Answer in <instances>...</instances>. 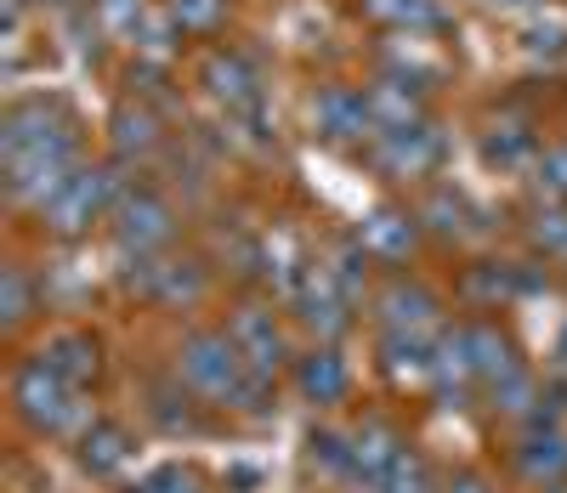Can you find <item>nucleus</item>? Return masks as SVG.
Wrapping results in <instances>:
<instances>
[{"mask_svg": "<svg viewBox=\"0 0 567 493\" xmlns=\"http://www.w3.org/2000/svg\"><path fill=\"white\" fill-rule=\"evenodd\" d=\"M131 460H136V436H131V425L114 420V414H97V420L80 431V442H74V465H80L91 482L120 476Z\"/></svg>", "mask_w": 567, "mask_h": 493, "instance_id": "obj_17", "label": "nucleus"}, {"mask_svg": "<svg viewBox=\"0 0 567 493\" xmlns=\"http://www.w3.org/2000/svg\"><path fill=\"white\" fill-rule=\"evenodd\" d=\"M369 312H374V323L392 329V335H437V329L449 323V318H443V295L425 284V278L403 273V267L374 284Z\"/></svg>", "mask_w": 567, "mask_h": 493, "instance_id": "obj_8", "label": "nucleus"}, {"mask_svg": "<svg viewBox=\"0 0 567 493\" xmlns=\"http://www.w3.org/2000/svg\"><path fill=\"white\" fill-rule=\"evenodd\" d=\"M352 312H358V301L323 273V261H312L307 278L290 289V318H296V329L312 335V347H336L352 329Z\"/></svg>", "mask_w": 567, "mask_h": 493, "instance_id": "obj_9", "label": "nucleus"}, {"mask_svg": "<svg viewBox=\"0 0 567 493\" xmlns=\"http://www.w3.org/2000/svg\"><path fill=\"white\" fill-rule=\"evenodd\" d=\"M534 193L550 205H567V142H550L539 147V160H534Z\"/></svg>", "mask_w": 567, "mask_h": 493, "instance_id": "obj_34", "label": "nucleus"}, {"mask_svg": "<svg viewBox=\"0 0 567 493\" xmlns=\"http://www.w3.org/2000/svg\"><path fill=\"white\" fill-rule=\"evenodd\" d=\"M511 471L523 476L534 493L567 482V420H534V425H516L511 442Z\"/></svg>", "mask_w": 567, "mask_h": 493, "instance_id": "obj_12", "label": "nucleus"}, {"mask_svg": "<svg viewBox=\"0 0 567 493\" xmlns=\"http://www.w3.org/2000/svg\"><path fill=\"white\" fill-rule=\"evenodd\" d=\"M74 171H80L74 114L58 96L12 103L7 120H0V176H7V199L23 205V210H40Z\"/></svg>", "mask_w": 567, "mask_h": 493, "instance_id": "obj_1", "label": "nucleus"}, {"mask_svg": "<svg viewBox=\"0 0 567 493\" xmlns=\"http://www.w3.org/2000/svg\"><path fill=\"white\" fill-rule=\"evenodd\" d=\"M307 465H318L329 482H352V431L312 425L307 431Z\"/></svg>", "mask_w": 567, "mask_h": 493, "instance_id": "obj_28", "label": "nucleus"}, {"mask_svg": "<svg viewBox=\"0 0 567 493\" xmlns=\"http://www.w3.org/2000/svg\"><path fill=\"white\" fill-rule=\"evenodd\" d=\"M460 335H465V352H471V369H477L483 386H494L499 374L523 369V352L499 318H460Z\"/></svg>", "mask_w": 567, "mask_h": 493, "instance_id": "obj_22", "label": "nucleus"}, {"mask_svg": "<svg viewBox=\"0 0 567 493\" xmlns=\"http://www.w3.org/2000/svg\"><path fill=\"white\" fill-rule=\"evenodd\" d=\"M432 340L437 335H392L381 329V340H374V352H381V369L398 380V386H425L432 380Z\"/></svg>", "mask_w": 567, "mask_h": 493, "instance_id": "obj_26", "label": "nucleus"}, {"mask_svg": "<svg viewBox=\"0 0 567 493\" xmlns=\"http://www.w3.org/2000/svg\"><path fill=\"white\" fill-rule=\"evenodd\" d=\"M40 7H63V0H40Z\"/></svg>", "mask_w": 567, "mask_h": 493, "instance_id": "obj_40", "label": "nucleus"}, {"mask_svg": "<svg viewBox=\"0 0 567 493\" xmlns=\"http://www.w3.org/2000/svg\"><path fill=\"white\" fill-rule=\"evenodd\" d=\"M125 295H136L142 307L159 312H187L210 295V261L194 250H165V256H142L120 273Z\"/></svg>", "mask_w": 567, "mask_h": 493, "instance_id": "obj_5", "label": "nucleus"}, {"mask_svg": "<svg viewBox=\"0 0 567 493\" xmlns=\"http://www.w3.org/2000/svg\"><path fill=\"white\" fill-rule=\"evenodd\" d=\"M363 18L381 23L398 40H425L443 29V7L437 0H363Z\"/></svg>", "mask_w": 567, "mask_h": 493, "instance_id": "obj_24", "label": "nucleus"}, {"mask_svg": "<svg viewBox=\"0 0 567 493\" xmlns=\"http://www.w3.org/2000/svg\"><path fill=\"white\" fill-rule=\"evenodd\" d=\"M165 18L176 34H216L227 23V0H165Z\"/></svg>", "mask_w": 567, "mask_h": 493, "instance_id": "obj_32", "label": "nucleus"}, {"mask_svg": "<svg viewBox=\"0 0 567 493\" xmlns=\"http://www.w3.org/2000/svg\"><path fill=\"white\" fill-rule=\"evenodd\" d=\"M290 391L307 409H341L352 398V363L341 358V347H307L290 363Z\"/></svg>", "mask_w": 567, "mask_h": 493, "instance_id": "obj_14", "label": "nucleus"}, {"mask_svg": "<svg viewBox=\"0 0 567 493\" xmlns=\"http://www.w3.org/2000/svg\"><path fill=\"white\" fill-rule=\"evenodd\" d=\"M414 216H420L425 233H437L449 244H465V238L483 233V210L471 205L454 182H432V187H425L420 199H414Z\"/></svg>", "mask_w": 567, "mask_h": 493, "instance_id": "obj_20", "label": "nucleus"}, {"mask_svg": "<svg viewBox=\"0 0 567 493\" xmlns=\"http://www.w3.org/2000/svg\"><path fill=\"white\" fill-rule=\"evenodd\" d=\"M545 398H550V380H539L528 363L511 369V374H499L494 386H483L488 414L505 420V425H534V420H545Z\"/></svg>", "mask_w": 567, "mask_h": 493, "instance_id": "obj_21", "label": "nucleus"}, {"mask_svg": "<svg viewBox=\"0 0 567 493\" xmlns=\"http://www.w3.org/2000/svg\"><path fill=\"white\" fill-rule=\"evenodd\" d=\"M131 493H210V476L194 465V460H165L142 476Z\"/></svg>", "mask_w": 567, "mask_h": 493, "instance_id": "obj_31", "label": "nucleus"}, {"mask_svg": "<svg viewBox=\"0 0 567 493\" xmlns=\"http://www.w3.org/2000/svg\"><path fill=\"white\" fill-rule=\"evenodd\" d=\"M7 403L23 420V431L52 436V442H80V431L97 420V409L85 403V391H74L58 369H45L34 352L18 358V369L7 380Z\"/></svg>", "mask_w": 567, "mask_h": 493, "instance_id": "obj_2", "label": "nucleus"}, {"mask_svg": "<svg viewBox=\"0 0 567 493\" xmlns=\"http://www.w3.org/2000/svg\"><path fill=\"white\" fill-rule=\"evenodd\" d=\"M142 409H148V420H154L159 431H171V436H176V431H194V425H199V420H194V409H205V403H199L194 391H187V386L171 374V386H154Z\"/></svg>", "mask_w": 567, "mask_h": 493, "instance_id": "obj_29", "label": "nucleus"}, {"mask_svg": "<svg viewBox=\"0 0 567 493\" xmlns=\"http://www.w3.org/2000/svg\"><path fill=\"white\" fill-rule=\"evenodd\" d=\"M483 160H488V165H505V171H511V165H528V171H534L539 142H534L523 125H505V131H494V136L483 142Z\"/></svg>", "mask_w": 567, "mask_h": 493, "instance_id": "obj_33", "label": "nucleus"}, {"mask_svg": "<svg viewBox=\"0 0 567 493\" xmlns=\"http://www.w3.org/2000/svg\"><path fill=\"white\" fill-rule=\"evenodd\" d=\"M199 85L205 96L227 114V120H250L261 114V74L245 52H227V45H216V52L199 58Z\"/></svg>", "mask_w": 567, "mask_h": 493, "instance_id": "obj_11", "label": "nucleus"}, {"mask_svg": "<svg viewBox=\"0 0 567 493\" xmlns=\"http://www.w3.org/2000/svg\"><path fill=\"white\" fill-rule=\"evenodd\" d=\"M40 307H45V289L34 284V273H29L23 261L0 267V329H7V335L29 329V323L40 318Z\"/></svg>", "mask_w": 567, "mask_h": 493, "instance_id": "obj_27", "label": "nucleus"}, {"mask_svg": "<svg viewBox=\"0 0 567 493\" xmlns=\"http://www.w3.org/2000/svg\"><path fill=\"white\" fill-rule=\"evenodd\" d=\"M420 238H425V227H420V216L409 210V205H374L363 222H358V244L381 261V267H403L414 250H420Z\"/></svg>", "mask_w": 567, "mask_h": 493, "instance_id": "obj_16", "label": "nucleus"}, {"mask_svg": "<svg viewBox=\"0 0 567 493\" xmlns=\"http://www.w3.org/2000/svg\"><path fill=\"white\" fill-rule=\"evenodd\" d=\"M550 358H556V374L567 380V323H561V335H556V352H550Z\"/></svg>", "mask_w": 567, "mask_h": 493, "instance_id": "obj_36", "label": "nucleus"}, {"mask_svg": "<svg viewBox=\"0 0 567 493\" xmlns=\"http://www.w3.org/2000/svg\"><path fill=\"white\" fill-rule=\"evenodd\" d=\"M312 136L329 147H352V142H374V120H369V96L358 85H323L312 96Z\"/></svg>", "mask_w": 567, "mask_h": 493, "instance_id": "obj_13", "label": "nucleus"}, {"mask_svg": "<svg viewBox=\"0 0 567 493\" xmlns=\"http://www.w3.org/2000/svg\"><path fill=\"white\" fill-rule=\"evenodd\" d=\"M159 23H165V12H159V18H148V29H154V34H159ZM142 52H148V58H165V45H159V40H142Z\"/></svg>", "mask_w": 567, "mask_h": 493, "instance_id": "obj_37", "label": "nucleus"}, {"mask_svg": "<svg viewBox=\"0 0 567 493\" xmlns=\"http://www.w3.org/2000/svg\"><path fill=\"white\" fill-rule=\"evenodd\" d=\"M443 165V131L432 120H420L409 131H381L369 142V171L381 182H425Z\"/></svg>", "mask_w": 567, "mask_h": 493, "instance_id": "obj_10", "label": "nucleus"}, {"mask_svg": "<svg viewBox=\"0 0 567 493\" xmlns=\"http://www.w3.org/2000/svg\"><path fill=\"white\" fill-rule=\"evenodd\" d=\"M443 487V476H437V465L425 460L420 449H403L398 454V465L374 482V487H363V493H437Z\"/></svg>", "mask_w": 567, "mask_h": 493, "instance_id": "obj_30", "label": "nucleus"}, {"mask_svg": "<svg viewBox=\"0 0 567 493\" xmlns=\"http://www.w3.org/2000/svg\"><path fill=\"white\" fill-rule=\"evenodd\" d=\"M221 329L233 335V347L245 352L250 374H261V380L290 374V363L301 358V352H296V340H290V323H284L267 301H239V307L227 312Z\"/></svg>", "mask_w": 567, "mask_h": 493, "instance_id": "obj_7", "label": "nucleus"}, {"mask_svg": "<svg viewBox=\"0 0 567 493\" xmlns=\"http://www.w3.org/2000/svg\"><path fill=\"white\" fill-rule=\"evenodd\" d=\"M437 493H499V487H494L483 471H471V465H465V471H449Z\"/></svg>", "mask_w": 567, "mask_h": 493, "instance_id": "obj_35", "label": "nucleus"}, {"mask_svg": "<svg viewBox=\"0 0 567 493\" xmlns=\"http://www.w3.org/2000/svg\"><path fill=\"white\" fill-rule=\"evenodd\" d=\"M109 233H114V250H120L125 261H142V256H165V250H176V238H182V216H176V205L165 199L159 187L136 182V187L125 193V199L114 205Z\"/></svg>", "mask_w": 567, "mask_h": 493, "instance_id": "obj_6", "label": "nucleus"}, {"mask_svg": "<svg viewBox=\"0 0 567 493\" xmlns=\"http://www.w3.org/2000/svg\"><path fill=\"white\" fill-rule=\"evenodd\" d=\"M363 96H369L374 136H381V131H409V125H420V120H425L420 85H409V80H398V74H386V80L363 85Z\"/></svg>", "mask_w": 567, "mask_h": 493, "instance_id": "obj_23", "label": "nucleus"}, {"mask_svg": "<svg viewBox=\"0 0 567 493\" xmlns=\"http://www.w3.org/2000/svg\"><path fill=\"white\" fill-rule=\"evenodd\" d=\"M125 171H131L125 160H109V165H80V171L52 193V199H45V205L34 210V216H40V227L52 233L58 244H80L97 222H109V216H114V205L136 187Z\"/></svg>", "mask_w": 567, "mask_h": 493, "instance_id": "obj_4", "label": "nucleus"}, {"mask_svg": "<svg viewBox=\"0 0 567 493\" xmlns=\"http://www.w3.org/2000/svg\"><path fill=\"white\" fill-rule=\"evenodd\" d=\"M109 131H114V160H125V165L148 160L154 147L165 142V125H159V114L148 103H120L114 120H109Z\"/></svg>", "mask_w": 567, "mask_h": 493, "instance_id": "obj_25", "label": "nucleus"}, {"mask_svg": "<svg viewBox=\"0 0 567 493\" xmlns=\"http://www.w3.org/2000/svg\"><path fill=\"white\" fill-rule=\"evenodd\" d=\"M539 493H567V482H556V487H539Z\"/></svg>", "mask_w": 567, "mask_h": 493, "instance_id": "obj_39", "label": "nucleus"}, {"mask_svg": "<svg viewBox=\"0 0 567 493\" xmlns=\"http://www.w3.org/2000/svg\"><path fill=\"white\" fill-rule=\"evenodd\" d=\"M534 289V267L528 261H477L465 267L460 278V301L471 312H499L505 301H516V295Z\"/></svg>", "mask_w": 567, "mask_h": 493, "instance_id": "obj_19", "label": "nucleus"}, {"mask_svg": "<svg viewBox=\"0 0 567 493\" xmlns=\"http://www.w3.org/2000/svg\"><path fill=\"white\" fill-rule=\"evenodd\" d=\"M494 7H534V0H494Z\"/></svg>", "mask_w": 567, "mask_h": 493, "instance_id": "obj_38", "label": "nucleus"}, {"mask_svg": "<svg viewBox=\"0 0 567 493\" xmlns=\"http://www.w3.org/2000/svg\"><path fill=\"white\" fill-rule=\"evenodd\" d=\"M409 449V436L398 431V420H386V414H363L358 425H352V487L363 493V487H374L392 465H398V454Z\"/></svg>", "mask_w": 567, "mask_h": 493, "instance_id": "obj_18", "label": "nucleus"}, {"mask_svg": "<svg viewBox=\"0 0 567 493\" xmlns=\"http://www.w3.org/2000/svg\"><path fill=\"white\" fill-rule=\"evenodd\" d=\"M171 374L194 391L205 409H233V414H239L245 391L256 380L227 329H187L176 340V352H171Z\"/></svg>", "mask_w": 567, "mask_h": 493, "instance_id": "obj_3", "label": "nucleus"}, {"mask_svg": "<svg viewBox=\"0 0 567 493\" xmlns=\"http://www.w3.org/2000/svg\"><path fill=\"white\" fill-rule=\"evenodd\" d=\"M34 358H40L45 369H58L74 391H91V386L103 380V340L91 335V329H80V323L45 329V340L34 347Z\"/></svg>", "mask_w": 567, "mask_h": 493, "instance_id": "obj_15", "label": "nucleus"}]
</instances>
